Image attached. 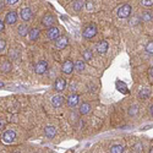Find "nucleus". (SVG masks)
Instances as JSON below:
<instances>
[{
    "label": "nucleus",
    "instance_id": "nucleus-1",
    "mask_svg": "<svg viewBox=\"0 0 153 153\" xmlns=\"http://www.w3.org/2000/svg\"><path fill=\"white\" fill-rule=\"evenodd\" d=\"M96 34H97V26L94 23L88 25V26L83 30V33H82V36L85 38H87V39H91V38H93Z\"/></svg>",
    "mask_w": 153,
    "mask_h": 153
},
{
    "label": "nucleus",
    "instance_id": "nucleus-2",
    "mask_svg": "<svg viewBox=\"0 0 153 153\" xmlns=\"http://www.w3.org/2000/svg\"><path fill=\"white\" fill-rule=\"evenodd\" d=\"M130 14H131V5L130 4H124L118 10V16L120 19H125V17L129 16Z\"/></svg>",
    "mask_w": 153,
    "mask_h": 153
},
{
    "label": "nucleus",
    "instance_id": "nucleus-3",
    "mask_svg": "<svg viewBox=\"0 0 153 153\" xmlns=\"http://www.w3.org/2000/svg\"><path fill=\"white\" fill-rule=\"evenodd\" d=\"M47 37L49 38V39H52V41H55L56 38L60 37V31L58 27H49L47 30Z\"/></svg>",
    "mask_w": 153,
    "mask_h": 153
},
{
    "label": "nucleus",
    "instance_id": "nucleus-4",
    "mask_svg": "<svg viewBox=\"0 0 153 153\" xmlns=\"http://www.w3.org/2000/svg\"><path fill=\"white\" fill-rule=\"evenodd\" d=\"M42 23H43V26L45 27H53V25L55 23V17L52 15V14H47L44 15V17L42 19Z\"/></svg>",
    "mask_w": 153,
    "mask_h": 153
},
{
    "label": "nucleus",
    "instance_id": "nucleus-5",
    "mask_svg": "<svg viewBox=\"0 0 153 153\" xmlns=\"http://www.w3.org/2000/svg\"><path fill=\"white\" fill-rule=\"evenodd\" d=\"M74 69H75V62H72L71 60H65V62L62 64V68H61L62 72L66 75H70Z\"/></svg>",
    "mask_w": 153,
    "mask_h": 153
},
{
    "label": "nucleus",
    "instance_id": "nucleus-6",
    "mask_svg": "<svg viewBox=\"0 0 153 153\" xmlns=\"http://www.w3.org/2000/svg\"><path fill=\"white\" fill-rule=\"evenodd\" d=\"M15 138H16V134H15V131H12V130H6L4 132V135H3V140H4V142H6V143L14 142Z\"/></svg>",
    "mask_w": 153,
    "mask_h": 153
},
{
    "label": "nucleus",
    "instance_id": "nucleus-7",
    "mask_svg": "<svg viewBox=\"0 0 153 153\" xmlns=\"http://www.w3.org/2000/svg\"><path fill=\"white\" fill-rule=\"evenodd\" d=\"M69 43V39H68V37L66 36H60L59 38H56L55 39V47L58 49H64Z\"/></svg>",
    "mask_w": 153,
    "mask_h": 153
},
{
    "label": "nucleus",
    "instance_id": "nucleus-8",
    "mask_svg": "<svg viewBox=\"0 0 153 153\" xmlns=\"http://www.w3.org/2000/svg\"><path fill=\"white\" fill-rule=\"evenodd\" d=\"M47 69H48V64H47V61H39V62H37L36 64V66H34V71L37 72V74H44L45 71H47Z\"/></svg>",
    "mask_w": 153,
    "mask_h": 153
},
{
    "label": "nucleus",
    "instance_id": "nucleus-9",
    "mask_svg": "<svg viewBox=\"0 0 153 153\" xmlns=\"http://www.w3.org/2000/svg\"><path fill=\"white\" fill-rule=\"evenodd\" d=\"M20 16L23 21H30L32 19V10L30 7H25L20 11Z\"/></svg>",
    "mask_w": 153,
    "mask_h": 153
},
{
    "label": "nucleus",
    "instance_id": "nucleus-10",
    "mask_svg": "<svg viewBox=\"0 0 153 153\" xmlns=\"http://www.w3.org/2000/svg\"><path fill=\"white\" fill-rule=\"evenodd\" d=\"M62 104H64V97H62V96L56 94V96H54V97L52 98V105H53L54 108H59V107H61Z\"/></svg>",
    "mask_w": 153,
    "mask_h": 153
},
{
    "label": "nucleus",
    "instance_id": "nucleus-11",
    "mask_svg": "<svg viewBox=\"0 0 153 153\" xmlns=\"http://www.w3.org/2000/svg\"><path fill=\"white\" fill-rule=\"evenodd\" d=\"M17 21V14L15 11H10L6 14V17H5V22L9 23V25H12Z\"/></svg>",
    "mask_w": 153,
    "mask_h": 153
},
{
    "label": "nucleus",
    "instance_id": "nucleus-12",
    "mask_svg": "<svg viewBox=\"0 0 153 153\" xmlns=\"http://www.w3.org/2000/svg\"><path fill=\"white\" fill-rule=\"evenodd\" d=\"M79 102H80V97L77 94H71L69 98H68V105L70 108H74L79 104Z\"/></svg>",
    "mask_w": 153,
    "mask_h": 153
},
{
    "label": "nucleus",
    "instance_id": "nucleus-13",
    "mask_svg": "<svg viewBox=\"0 0 153 153\" xmlns=\"http://www.w3.org/2000/svg\"><path fill=\"white\" fill-rule=\"evenodd\" d=\"M108 50V42L107 41H100L97 43V52L99 54H104Z\"/></svg>",
    "mask_w": 153,
    "mask_h": 153
},
{
    "label": "nucleus",
    "instance_id": "nucleus-14",
    "mask_svg": "<svg viewBox=\"0 0 153 153\" xmlns=\"http://www.w3.org/2000/svg\"><path fill=\"white\" fill-rule=\"evenodd\" d=\"M65 86H66V81L64 80V79H58L56 81H55V90L58 91V92H62L64 91V88H65Z\"/></svg>",
    "mask_w": 153,
    "mask_h": 153
},
{
    "label": "nucleus",
    "instance_id": "nucleus-15",
    "mask_svg": "<svg viewBox=\"0 0 153 153\" xmlns=\"http://www.w3.org/2000/svg\"><path fill=\"white\" fill-rule=\"evenodd\" d=\"M44 134L48 138H53L55 136V129L53 126H47L45 129H44Z\"/></svg>",
    "mask_w": 153,
    "mask_h": 153
},
{
    "label": "nucleus",
    "instance_id": "nucleus-16",
    "mask_svg": "<svg viewBox=\"0 0 153 153\" xmlns=\"http://www.w3.org/2000/svg\"><path fill=\"white\" fill-rule=\"evenodd\" d=\"M117 88H118V90H119L121 93H124V94L129 93V90H127L126 85H125L124 82H121V81H118V82H117Z\"/></svg>",
    "mask_w": 153,
    "mask_h": 153
},
{
    "label": "nucleus",
    "instance_id": "nucleus-17",
    "mask_svg": "<svg viewBox=\"0 0 153 153\" xmlns=\"http://www.w3.org/2000/svg\"><path fill=\"white\" fill-rule=\"evenodd\" d=\"M39 33H41V31L38 30V28H33L32 31H30V38H31V41H37L38 37H39Z\"/></svg>",
    "mask_w": 153,
    "mask_h": 153
},
{
    "label": "nucleus",
    "instance_id": "nucleus-18",
    "mask_svg": "<svg viewBox=\"0 0 153 153\" xmlns=\"http://www.w3.org/2000/svg\"><path fill=\"white\" fill-rule=\"evenodd\" d=\"M83 6V1L82 0H74V3H72V7L75 11H80Z\"/></svg>",
    "mask_w": 153,
    "mask_h": 153
},
{
    "label": "nucleus",
    "instance_id": "nucleus-19",
    "mask_svg": "<svg viewBox=\"0 0 153 153\" xmlns=\"http://www.w3.org/2000/svg\"><path fill=\"white\" fill-rule=\"evenodd\" d=\"M75 70L77 71V72H82L85 70V62L79 60V61H76L75 62Z\"/></svg>",
    "mask_w": 153,
    "mask_h": 153
},
{
    "label": "nucleus",
    "instance_id": "nucleus-20",
    "mask_svg": "<svg viewBox=\"0 0 153 153\" xmlns=\"http://www.w3.org/2000/svg\"><path fill=\"white\" fill-rule=\"evenodd\" d=\"M27 33H30V31H28V27H27V25H21V26L19 27V34L20 36H26Z\"/></svg>",
    "mask_w": 153,
    "mask_h": 153
},
{
    "label": "nucleus",
    "instance_id": "nucleus-21",
    "mask_svg": "<svg viewBox=\"0 0 153 153\" xmlns=\"http://www.w3.org/2000/svg\"><path fill=\"white\" fill-rule=\"evenodd\" d=\"M88 111H91V105L88 104V103L81 104V107H80V113H81V114H87Z\"/></svg>",
    "mask_w": 153,
    "mask_h": 153
},
{
    "label": "nucleus",
    "instance_id": "nucleus-22",
    "mask_svg": "<svg viewBox=\"0 0 153 153\" xmlns=\"http://www.w3.org/2000/svg\"><path fill=\"white\" fill-rule=\"evenodd\" d=\"M151 96V90L149 88H143V90L140 92V98H142V99H146Z\"/></svg>",
    "mask_w": 153,
    "mask_h": 153
},
{
    "label": "nucleus",
    "instance_id": "nucleus-23",
    "mask_svg": "<svg viewBox=\"0 0 153 153\" xmlns=\"http://www.w3.org/2000/svg\"><path fill=\"white\" fill-rule=\"evenodd\" d=\"M110 152H111V153H121V152H124V147L120 146V145L111 146V147H110Z\"/></svg>",
    "mask_w": 153,
    "mask_h": 153
},
{
    "label": "nucleus",
    "instance_id": "nucleus-24",
    "mask_svg": "<svg viewBox=\"0 0 153 153\" xmlns=\"http://www.w3.org/2000/svg\"><path fill=\"white\" fill-rule=\"evenodd\" d=\"M83 58H85V60H91L92 59V50H85L83 52Z\"/></svg>",
    "mask_w": 153,
    "mask_h": 153
},
{
    "label": "nucleus",
    "instance_id": "nucleus-25",
    "mask_svg": "<svg viewBox=\"0 0 153 153\" xmlns=\"http://www.w3.org/2000/svg\"><path fill=\"white\" fill-rule=\"evenodd\" d=\"M10 70H11L10 62H4L3 65H1V71H3V72H9Z\"/></svg>",
    "mask_w": 153,
    "mask_h": 153
},
{
    "label": "nucleus",
    "instance_id": "nucleus-26",
    "mask_svg": "<svg viewBox=\"0 0 153 153\" xmlns=\"http://www.w3.org/2000/svg\"><path fill=\"white\" fill-rule=\"evenodd\" d=\"M146 52L148 53V54H153V42H149V43H147V45H146Z\"/></svg>",
    "mask_w": 153,
    "mask_h": 153
},
{
    "label": "nucleus",
    "instance_id": "nucleus-27",
    "mask_svg": "<svg viewBox=\"0 0 153 153\" xmlns=\"http://www.w3.org/2000/svg\"><path fill=\"white\" fill-rule=\"evenodd\" d=\"M141 5L145 6V7L152 6L153 5V0H141Z\"/></svg>",
    "mask_w": 153,
    "mask_h": 153
},
{
    "label": "nucleus",
    "instance_id": "nucleus-28",
    "mask_svg": "<svg viewBox=\"0 0 153 153\" xmlns=\"http://www.w3.org/2000/svg\"><path fill=\"white\" fill-rule=\"evenodd\" d=\"M143 20H145V21L152 20V12H148V11H146L145 14H143Z\"/></svg>",
    "mask_w": 153,
    "mask_h": 153
},
{
    "label": "nucleus",
    "instance_id": "nucleus-29",
    "mask_svg": "<svg viewBox=\"0 0 153 153\" xmlns=\"http://www.w3.org/2000/svg\"><path fill=\"white\" fill-rule=\"evenodd\" d=\"M136 110H137V107L135 105V107H132V108L129 109V114H130V115H135V114H136Z\"/></svg>",
    "mask_w": 153,
    "mask_h": 153
},
{
    "label": "nucleus",
    "instance_id": "nucleus-30",
    "mask_svg": "<svg viewBox=\"0 0 153 153\" xmlns=\"http://www.w3.org/2000/svg\"><path fill=\"white\" fill-rule=\"evenodd\" d=\"M5 49V41H0V52H1L3 53V50Z\"/></svg>",
    "mask_w": 153,
    "mask_h": 153
},
{
    "label": "nucleus",
    "instance_id": "nucleus-31",
    "mask_svg": "<svg viewBox=\"0 0 153 153\" xmlns=\"http://www.w3.org/2000/svg\"><path fill=\"white\" fill-rule=\"evenodd\" d=\"M5 1H6L7 5H15L19 1V0H5Z\"/></svg>",
    "mask_w": 153,
    "mask_h": 153
},
{
    "label": "nucleus",
    "instance_id": "nucleus-32",
    "mask_svg": "<svg viewBox=\"0 0 153 153\" xmlns=\"http://www.w3.org/2000/svg\"><path fill=\"white\" fill-rule=\"evenodd\" d=\"M4 27H5V26H4V22H3V20H1V21H0V31H1V32L4 31Z\"/></svg>",
    "mask_w": 153,
    "mask_h": 153
},
{
    "label": "nucleus",
    "instance_id": "nucleus-33",
    "mask_svg": "<svg viewBox=\"0 0 153 153\" xmlns=\"http://www.w3.org/2000/svg\"><path fill=\"white\" fill-rule=\"evenodd\" d=\"M87 9H88V10H91V9H92V3H91V1H88V3H87Z\"/></svg>",
    "mask_w": 153,
    "mask_h": 153
},
{
    "label": "nucleus",
    "instance_id": "nucleus-34",
    "mask_svg": "<svg viewBox=\"0 0 153 153\" xmlns=\"http://www.w3.org/2000/svg\"><path fill=\"white\" fill-rule=\"evenodd\" d=\"M4 126H5V123H4L3 120H1V125H0V129H1V130H3V129H4Z\"/></svg>",
    "mask_w": 153,
    "mask_h": 153
},
{
    "label": "nucleus",
    "instance_id": "nucleus-35",
    "mask_svg": "<svg viewBox=\"0 0 153 153\" xmlns=\"http://www.w3.org/2000/svg\"><path fill=\"white\" fill-rule=\"evenodd\" d=\"M149 113H151V115L153 117V105L151 107V109H149Z\"/></svg>",
    "mask_w": 153,
    "mask_h": 153
},
{
    "label": "nucleus",
    "instance_id": "nucleus-36",
    "mask_svg": "<svg viewBox=\"0 0 153 153\" xmlns=\"http://www.w3.org/2000/svg\"><path fill=\"white\" fill-rule=\"evenodd\" d=\"M149 75H151V76H152V77H153V68H152V69H151V70H149Z\"/></svg>",
    "mask_w": 153,
    "mask_h": 153
},
{
    "label": "nucleus",
    "instance_id": "nucleus-37",
    "mask_svg": "<svg viewBox=\"0 0 153 153\" xmlns=\"http://www.w3.org/2000/svg\"><path fill=\"white\" fill-rule=\"evenodd\" d=\"M151 153H153V147H152V148H151Z\"/></svg>",
    "mask_w": 153,
    "mask_h": 153
}]
</instances>
